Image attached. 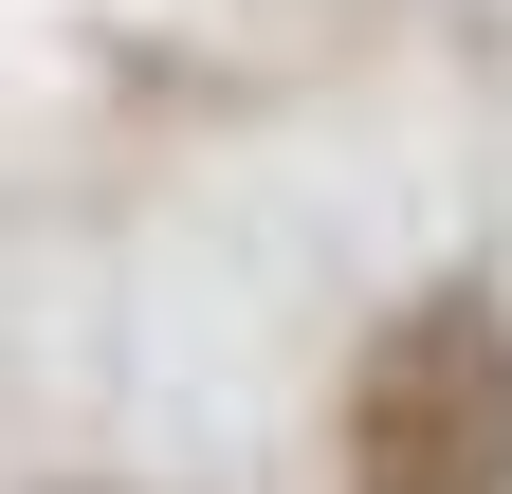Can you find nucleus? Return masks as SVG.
I'll use <instances>...</instances> for the list:
<instances>
[{"instance_id": "obj_1", "label": "nucleus", "mask_w": 512, "mask_h": 494, "mask_svg": "<svg viewBox=\"0 0 512 494\" xmlns=\"http://www.w3.org/2000/svg\"><path fill=\"white\" fill-rule=\"evenodd\" d=\"M348 476L366 494H512V312L421 293L348 385Z\"/></svg>"}]
</instances>
